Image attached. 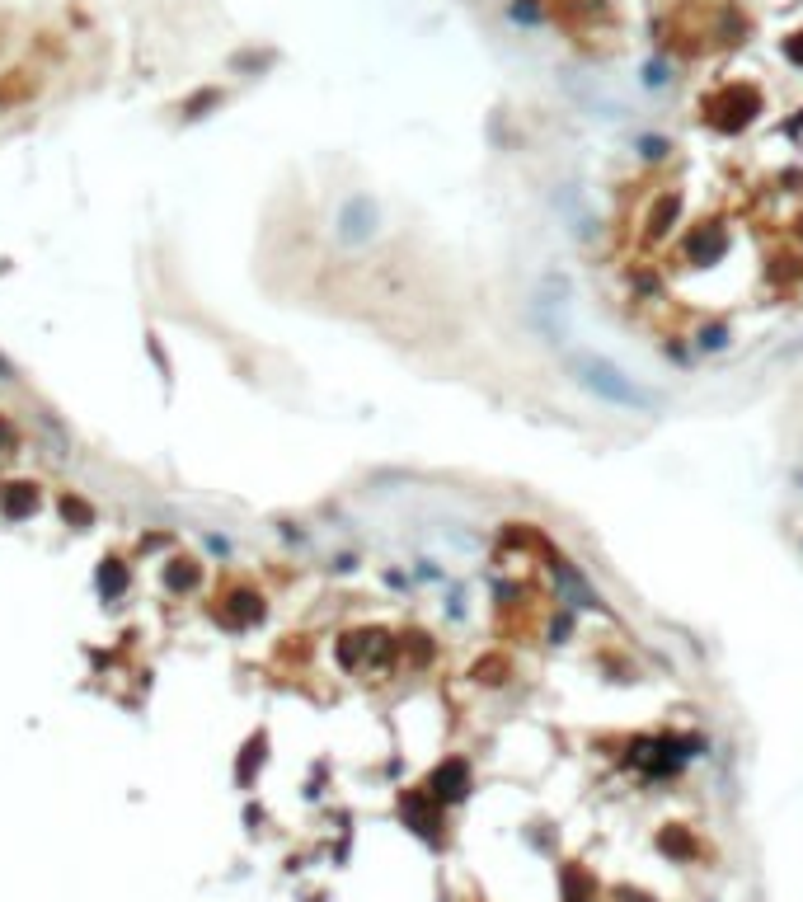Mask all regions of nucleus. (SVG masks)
I'll return each mask as SVG.
<instances>
[{"mask_svg": "<svg viewBox=\"0 0 803 902\" xmlns=\"http://www.w3.org/2000/svg\"><path fill=\"white\" fill-rule=\"evenodd\" d=\"M573 376H578L587 390H597L606 405L639 409V414H653V409H658V395H653V390H644L639 381H630V376L620 372V367H611L606 358L578 353V358H573Z\"/></svg>", "mask_w": 803, "mask_h": 902, "instance_id": "1", "label": "nucleus"}]
</instances>
